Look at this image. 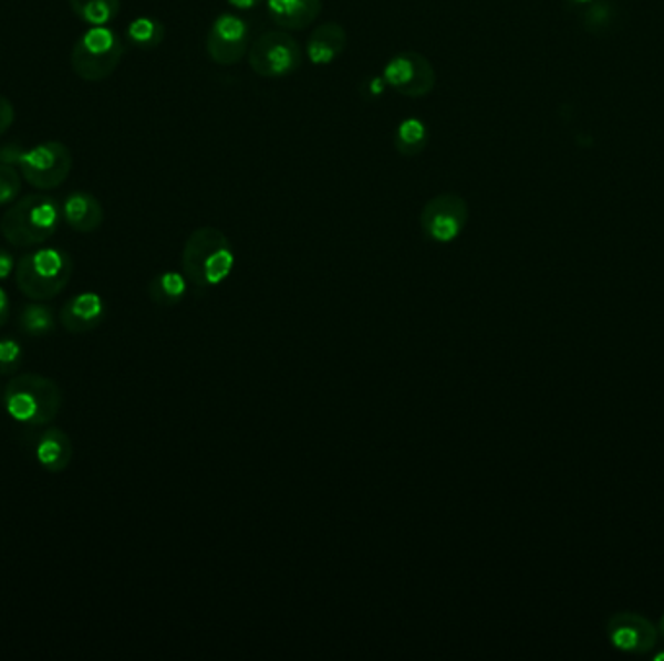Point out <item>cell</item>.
Masks as SVG:
<instances>
[{
    "mask_svg": "<svg viewBox=\"0 0 664 661\" xmlns=\"http://www.w3.org/2000/svg\"><path fill=\"white\" fill-rule=\"evenodd\" d=\"M566 2H570V4H589L593 0H566Z\"/></svg>",
    "mask_w": 664,
    "mask_h": 661,
    "instance_id": "cell-29",
    "label": "cell"
},
{
    "mask_svg": "<svg viewBox=\"0 0 664 661\" xmlns=\"http://www.w3.org/2000/svg\"><path fill=\"white\" fill-rule=\"evenodd\" d=\"M0 403H2V388H0Z\"/></svg>",
    "mask_w": 664,
    "mask_h": 661,
    "instance_id": "cell-32",
    "label": "cell"
},
{
    "mask_svg": "<svg viewBox=\"0 0 664 661\" xmlns=\"http://www.w3.org/2000/svg\"><path fill=\"white\" fill-rule=\"evenodd\" d=\"M63 221L61 202L49 195H30L10 206L0 218V235L18 249L48 243Z\"/></svg>",
    "mask_w": 664,
    "mask_h": 661,
    "instance_id": "cell-3",
    "label": "cell"
},
{
    "mask_svg": "<svg viewBox=\"0 0 664 661\" xmlns=\"http://www.w3.org/2000/svg\"><path fill=\"white\" fill-rule=\"evenodd\" d=\"M609 640L622 652L645 653L656 644V629L645 617L618 613L606 625Z\"/></svg>",
    "mask_w": 664,
    "mask_h": 661,
    "instance_id": "cell-11",
    "label": "cell"
},
{
    "mask_svg": "<svg viewBox=\"0 0 664 661\" xmlns=\"http://www.w3.org/2000/svg\"><path fill=\"white\" fill-rule=\"evenodd\" d=\"M583 18H585L583 24H585L587 32H591L593 35H604L616 28V7H612L606 0H599V2L593 0Z\"/></svg>",
    "mask_w": 664,
    "mask_h": 661,
    "instance_id": "cell-22",
    "label": "cell"
},
{
    "mask_svg": "<svg viewBox=\"0 0 664 661\" xmlns=\"http://www.w3.org/2000/svg\"><path fill=\"white\" fill-rule=\"evenodd\" d=\"M234 266L236 252L220 229H195L183 246V272L198 293L226 282Z\"/></svg>",
    "mask_w": 664,
    "mask_h": 661,
    "instance_id": "cell-1",
    "label": "cell"
},
{
    "mask_svg": "<svg viewBox=\"0 0 664 661\" xmlns=\"http://www.w3.org/2000/svg\"><path fill=\"white\" fill-rule=\"evenodd\" d=\"M189 290V280L174 270L159 272L148 284V297L158 307H175L179 305Z\"/></svg>",
    "mask_w": 664,
    "mask_h": 661,
    "instance_id": "cell-17",
    "label": "cell"
},
{
    "mask_svg": "<svg viewBox=\"0 0 664 661\" xmlns=\"http://www.w3.org/2000/svg\"><path fill=\"white\" fill-rule=\"evenodd\" d=\"M164 38H166V28L156 18H135L127 25V40L133 48L152 51L162 45Z\"/></svg>",
    "mask_w": 664,
    "mask_h": 661,
    "instance_id": "cell-21",
    "label": "cell"
},
{
    "mask_svg": "<svg viewBox=\"0 0 664 661\" xmlns=\"http://www.w3.org/2000/svg\"><path fill=\"white\" fill-rule=\"evenodd\" d=\"M74 274V260L63 249H38L17 262L14 277L28 300L51 301L66 290Z\"/></svg>",
    "mask_w": 664,
    "mask_h": 661,
    "instance_id": "cell-4",
    "label": "cell"
},
{
    "mask_svg": "<svg viewBox=\"0 0 664 661\" xmlns=\"http://www.w3.org/2000/svg\"><path fill=\"white\" fill-rule=\"evenodd\" d=\"M123 56L125 48L120 35L107 25H95L74 43L71 66L84 82H103L120 69Z\"/></svg>",
    "mask_w": 664,
    "mask_h": 661,
    "instance_id": "cell-5",
    "label": "cell"
},
{
    "mask_svg": "<svg viewBox=\"0 0 664 661\" xmlns=\"http://www.w3.org/2000/svg\"><path fill=\"white\" fill-rule=\"evenodd\" d=\"M427 140H429L427 125L422 118L416 117L401 120L395 128V136H393L395 150L404 158L419 156L422 151L426 150Z\"/></svg>",
    "mask_w": 664,
    "mask_h": 661,
    "instance_id": "cell-18",
    "label": "cell"
},
{
    "mask_svg": "<svg viewBox=\"0 0 664 661\" xmlns=\"http://www.w3.org/2000/svg\"><path fill=\"white\" fill-rule=\"evenodd\" d=\"M22 192V174L17 166L0 164V206L14 204Z\"/></svg>",
    "mask_w": 664,
    "mask_h": 661,
    "instance_id": "cell-23",
    "label": "cell"
},
{
    "mask_svg": "<svg viewBox=\"0 0 664 661\" xmlns=\"http://www.w3.org/2000/svg\"><path fill=\"white\" fill-rule=\"evenodd\" d=\"M468 223V204L455 192H443L427 200L419 213L422 233L434 243H453Z\"/></svg>",
    "mask_w": 664,
    "mask_h": 661,
    "instance_id": "cell-8",
    "label": "cell"
},
{
    "mask_svg": "<svg viewBox=\"0 0 664 661\" xmlns=\"http://www.w3.org/2000/svg\"><path fill=\"white\" fill-rule=\"evenodd\" d=\"M17 167L25 181L33 189L55 190L63 185L72 171V154L63 143L49 140L33 146L30 150H22L18 158Z\"/></svg>",
    "mask_w": 664,
    "mask_h": 661,
    "instance_id": "cell-7",
    "label": "cell"
},
{
    "mask_svg": "<svg viewBox=\"0 0 664 661\" xmlns=\"http://www.w3.org/2000/svg\"><path fill=\"white\" fill-rule=\"evenodd\" d=\"M264 2V0H228V4L238 10H253Z\"/></svg>",
    "mask_w": 664,
    "mask_h": 661,
    "instance_id": "cell-28",
    "label": "cell"
},
{
    "mask_svg": "<svg viewBox=\"0 0 664 661\" xmlns=\"http://www.w3.org/2000/svg\"><path fill=\"white\" fill-rule=\"evenodd\" d=\"M74 444L61 427H49L35 444V460L49 473H61L71 465Z\"/></svg>",
    "mask_w": 664,
    "mask_h": 661,
    "instance_id": "cell-16",
    "label": "cell"
},
{
    "mask_svg": "<svg viewBox=\"0 0 664 661\" xmlns=\"http://www.w3.org/2000/svg\"><path fill=\"white\" fill-rule=\"evenodd\" d=\"M10 313H12V307H10L9 293L0 287V328H4L9 323Z\"/></svg>",
    "mask_w": 664,
    "mask_h": 661,
    "instance_id": "cell-27",
    "label": "cell"
},
{
    "mask_svg": "<svg viewBox=\"0 0 664 661\" xmlns=\"http://www.w3.org/2000/svg\"><path fill=\"white\" fill-rule=\"evenodd\" d=\"M2 406L10 419L25 427H45L63 408V390L53 378L22 373L10 378L2 390Z\"/></svg>",
    "mask_w": 664,
    "mask_h": 661,
    "instance_id": "cell-2",
    "label": "cell"
},
{
    "mask_svg": "<svg viewBox=\"0 0 664 661\" xmlns=\"http://www.w3.org/2000/svg\"><path fill=\"white\" fill-rule=\"evenodd\" d=\"M383 80L391 90L404 97H426L434 92L435 76L434 64L427 56L418 51H401L383 69Z\"/></svg>",
    "mask_w": 664,
    "mask_h": 661,
    "instance_id": "cell-9",
    "label": "cell"
},
{
    "mask_svg": "<svg viewBox=\"0 0 664 661\" xmlns=\"http://www.w3.org/2000/svg\"><path fill=\"white\" fill-rule=\"evenodd\" d=\"M55 326L53 308L41 305V301L24 305L18 315V328L30 338H45L49 334H53Z\"/></svg>",
    "mask_w": 664,
    "mask_h": 661,
    "instance_id": "cell-19",
    "label": "cell"
},
{
    "mask_svg": "<svg viewBox=\"0 0 664 661\" xmlns=\"http://www.w3.org/2000/svg\"><path fill=\"white\" fill-rule=\"evenodd\" d=\"M661 630H663V634H664V617H663V622H661Z\"/></svg>",
    "mask_w": 664,
    "mask_h": 661,
    "instance_id": "cell-31",
    "label": "cell"
},
{
    "mask_svg": "<svg viewBox=\"0 0 664 661\" xmlns=\"http://www.w3.org/2000/svg\"><path fill=\"white\" fill-rule=\"evenodd\" d=\"M655 660H664V653H658V655H655Z\"/></svg>",
    "mask_w": 664,
    "mask_h": 661,
    "instance_id": "cell-30",
    "label": "cell"
},
{
    "mask_svg": "<svg viewBox=\"0 0 664 661\" xmlns=\"http://www.w3.org/2000/svg\"><path fill=\"white\" fill-rule=\"evenodd\" d=\"M251 45V30L238 14H220L206 35V53L220 66H234L247 55Z\"/></svg>",
    "mask_w": 664,
    "mask_h": 661,
    "instance_id": "cell-10",
    "label": "cell"
},
{
    "mask_svg": "<svg viewBox=\"0 0 664 661\" xmlns=\"http://www.w3.org/2000/svg\"><path fill=\"white\" fill-rule=\"evenodd\" d=\"M17 120V111L7 95H0V136L7 135Z\"/></svg>",
    "mask_w": 664,
    "mask_h": 661,
    "instance_id": "cell-25",
    "label": "cell"
},
{
    "mask_svg": "<svg viewBox=\"0 0 664 661\" xmlns=\"http://www.w3.org/2000/svg\"><path fill=\"white\" fill-rule=\"evenodd\" d=\"M14 270H17V262H14L12 252H9L7 249H2V246H0V282L9 280V277L14 274Z\"/></svg>",
    "mask_w": 664,
    "mask_h": 661,
    "instance_id": "cell-26",
    "label": "cell"
},
{
    "mask_svg": "<svg viewBox=\"0 0 664 661\" xmlns=\"http://www.w3.org/2000/svg\"><path fill=\"white\" fill-rule=\"evenodd\" d=\"M267 9L280 30L298 32L321 17L323 0H267Z\"/></svg>",
    "mask_w": 664,
    "mask_h": 661,
    "instance_id": "cell-15",
    "label": "cell"
},
{
    "mask_svg": "<svg viewBox=\"0 0 664 661\" xmlns=\"http://www.w3.org/2000/svg\"><path fill=\"white\" fill-rule=\"evenodd\" d=\"M24 359V349L14 338H0V375L12 377L17 375Z\"/></svg>",
    "mask_w": 664,
    "mask_h": 661,
    "instance_id": "cell-24",
    "label": "cell"
},
{
    "mask_svg": "<svg viewBox=\"0 0 664 661\" xmlns=\"http://www.w3.org/2000/svg\"><path fill=\"white\" fill-rule=\"evenodd\" d=\"M251 71L261 78L278 80L298 71L303 61L300 43L286 30L264 32L247 51Z\"/></svg>",
    "mask_w": 664,
    "mask_h": 661,
    "instance_id": "cell-6",
    "label": "cell"
},
{
    "mask_svg": "<svg viewBox=\"0 0 664 661\" xmlns=\"http://www.w3.org/2000/svg\"><path fill=\"white\" fill-rule=\"evenodd\" d=\"M107 315L102 295L95 292H82L64 303L61 308V326L69 334H87L95 330Z\"/></svg>",
    "mask_w": 664,
    "mask_h": 661,
    "instance_id": "cell-12",
    "label": "cell"
},
{
    "mask_svg": "<svg viewBox=\"0 0 664 661\" xmlns=\"http://www.w3.org/2000/svg\"><path fill=\"white\" fill-rule=\"evenodd\" d=\"M346 45H349L346 30L336 22H324L309 33L305 55H308L309 63L315 64V66H326V64L334 63L346 51Z\"/></svg>",
    "mask_w": 664,
    "mask_h": 661,
    "instance_id": "cell-14",
    "label": "cell"
},
{
    "mask_svg": "<svg viewBox=\"0 0 664 661\" xmlns=\"http://www.w3.org/2000/svg\"><path fill=\"white\" fill-rule=\"evenodd\" d=\"M63 221L76 233H94L102 228L105 220L103 206L97 198L87 192V190H74L69 197L64 198L63 204Z\"/></svg>",
    "mask_w": 664,
    "mask_h": 661,
    "instance_id": "cell-13",
    "label": "cell"
},
{
    "mask_svg": "<svg viewBox=\"0 0 664 661\" xmlns=\"http://www.w3.org/2000/svg\"><path fill=\"white\" fill-rule=\"evenodd\" d=\"M72 14L84 24L107 25L120 17L121 0H69Z\"/></svg>",
    "mask_w": 664,
    "mask_h": 661,
    "instance_id": "cell-20",
    "label": "cell"
}]
</instances>
